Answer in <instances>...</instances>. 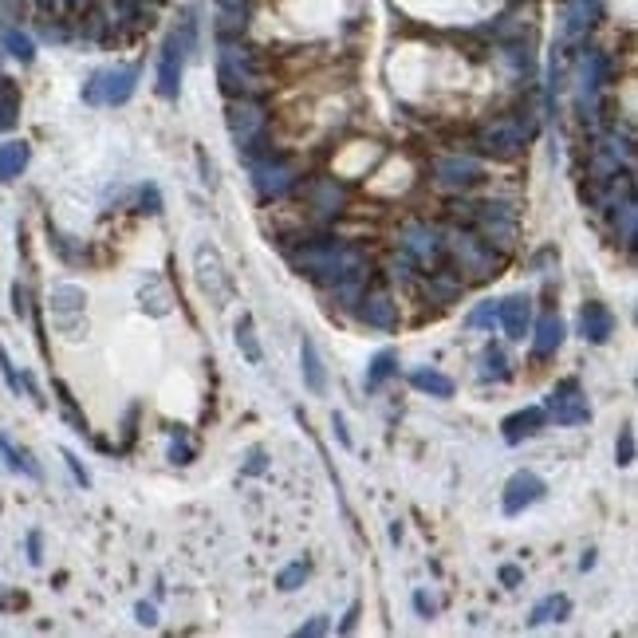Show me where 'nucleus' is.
<instances>
[{
    "label": "nucleus",
    "instance_id": "obj_20",
    "mask_svg": "<svg viewBox=\"0 0 638 638\" xmlns=\"http://www.w3.org/2000/svg\"><path fill=\"white\" fill-rule=\"evenodd\" d=\"M363 319H367L371 327H383V331H390V327L398 323V304H394L386 292H371V296L363 300Z\"/></svg>",
    "mask_w": 638,
    "mask_h": 638
},
{
    "label": "nucleus",
    "instance_id": "obj_39",
    "mask_svg": "<svg viewBox=\"0 0 638 638\" xmlns=\"http://www.w3.org/2000/svg\"><path fill=\"white\" fill-rule=\"evenodd\" d=\"M414 611H418L422 619H430V615H434V599H430L426 591H414Z\"/></svg>",
    "mask_w": 638,
    "mask_h": 638
},
{
    "label": "nucleus",
    "instance_id": "obj_2",
    "mask_svg": "<svg viewBox=\"0 0 638 638\" xmlns=\"http://www.w3.org/2000/svg\"><path fill=\"white\" fill-rule=\"evenodd\" d=\"M193 272H197V284H201V292L209 296L213 308H225L233 300V276H229L225 260H221V253L209 241H201L193 249Z\"/></svg>",
    "mask_w": 638,
    "mask_h": 638
},
{
    "label": "nucleus",
    "instance_id": "obj_5",
    "mask_svg": "<svg viewBox=\"0 0 638 638\" xmlns=\"http://www.w3.org/2000/svg\"><path fill=\"white\" fill-rule=\"evenodd\" d=\"M544 493H548V485H544V477H540V473H532V469H516L509 481H505L501 509H505V516H520L524 509H532L536 501H544Z\"/></svg>",
    "mask_w": 638,
    "mask_h": 638
},
{
    "label": "nucleus",
    "instance_id": "obj_10",
    "mask_svg": "<svg viewBox=\"0 0 638 638\" xmlns=\"http://www.w3.org/2000/svg\"><path fill=\"white\" fill-rule=\"evenodd\" d=\"M544 422H548L544 406H524V410H516V414H509V418L501 422V434H505L509 446H520L524 438H536V434L544 430Z\"/></svg>",
    "mask_w": 638,
    "mask_h": 638
},
{
    "label": "nucleus",
    "instance_id": "obj_22",
    "mask_svg": "<svg viewBox=\"0 0 638 638\" xmlns=\"http://www.w3.org/2000/svg\"><path fill=\"white\" fill-rule=\"evenodd\" d=\"M410 383L418 386L422 394H434V398H453V379L442 375V371H434V367H418V371H410Z\"/></svg>",
    "mask_w": 638,
    "mask_h": 638
},
{
    "label": "nucleus",
    "instance_id": "obj_13",
    "mask_svg": "<svg viewBox=\"0 0 638 638\" xmlns=\"http://www.w3.org/2000/svg\"><path fill=\"white\" fill-rule=\"evenodd\" d=\"M564 335H568V327H564V319L556 316V312L540 316L536 319V335H532V355H536V359L556 355V351L564 347Z\"/></svg>",
    "mask_w": 638,
    "mask_h": 638
},
{
    "label": "nucleus",
    "instance_id": "obj_17",
    "mask_svg": "<svg viewBox=\"0 0 638 638\" xmlns=\"http://www.w3.org/2000/svg\"><path fill=\"white\" fill-rule=\"evenodd\" d=\"M300 371H304V386H308L312 394H323V390H327L323 359H319L316 339H312V335H304V339H300Z\"/></svg>",
    "mask_w": 638,
    "mask_h": 638
},
{
    "label": "nucleus",
    "instance_id": "obj_21",
    "mask_svg": "<svg viewBox=\"0 0 638 638\" xmlns=\"http://www.w3.org/2000/svg\"><path fill=\"white\" fill-rule=\"evenodd\" d=\"M0 457H4V465H8L12 473H24V477H32V481H40V477H44V473H40V465L32 461V453H24V449L12 446L4 430H0Z\"/></svg>",
    "mask_w": 638,
    "mask_h": 638
},
{
    "label": "nucleus",
    "instance_id": "obj_27",
    "mask_svg": "<svg viewBox=\"0 0 638 638\" xmlns=\"http://www.w3.org/2000/svg\"><path fill=\"white\" fill-rule=\"evenodd\" d=\"M406 253H414V256H422V260H430V256L438 253V233L434 229H410L406 233Z\"/></svg>",
    "mask_w": 638,
    "mask_h": 638
},
{
    "label": "nucleus",
    "instance_id": "obj_4",
    "mask_svg": "<svg viewBox=\"0 0 638 638\" xmlns=\"http://www.w3.org/2000/svg\"><path fill=\"white\" fill-rule=\"evenodd\" d=\"M83 308H87V292L79 284H56L48 292V312L56 319V327L64 331L67 339H79L83 331Z\"/></svg>",
    "mask_w": 638,
    "mask_h": 638
},
{
    "label": "nucleus",
    "instance_id": "obj_30",
    "mask_svg": "<svg viewBox=\"0 0 638 638\" xmlns=\"http://www.w3.org/2000/svg\"><path fill=\"white\" fill-rule=\"evenodd\" d=\"M304 579H308V564H304V560H292L284 572L276 575V587H280V591H296Z\"/></svg>",
    "mask_w": 638,
    "mask_h": 638
},
{
    "label": "nucleus",
    "instance_id": "obj_11",
    "mask_svg": "<svg viewBox=\"0 0 638 638\" xmlns=\"http://www.w3.org/2000/svg\"><path fill=\"white\" fill-rule=\"evenodd\" d=\"M579 335L587 339V343H607L611 335H615V312L607 308V304H583V312H579Z\"/></svg>",
    "mask_w": 638,
    "mask_h": 638
},
{
    "label": "nucleus",
    "instance_id": "obj_19",
    "mask_svg": "<svg viewBox=\"0 0 638 638\" xmlns=\"http://www.w3.org/2000/svg\"><path fill=\"white\" fill-rule=\"evenodd\" d=\"M572 615V599L568 595H544L532 615H528V627H548V623H564Z\"/></svg>",
    "mask_w": 638,
    "mask_h": 638
},
{
    "label": "nucleus",
    "instance_id": "obj_8",
    "mask_svg": "<svg viewBox=\"0 0 638 638\" xmlns=\"http://www.w3.org/2000/svg\"><path fill=\"white\" fill-rule=\"evenodd\" d=\"M253 186L264 201H276V197H284V193L296 186V170H292L288 162L264 158V162H256L253 166Z\"/></svg>",
    "mask_w": 638,
    "mask_h": 638
},
{
    "label": "nucleus",
    "instance_id": "obj_34",
    "mask_svg": "<svg viewBox=\"0 0 638 638\" xmlns=\"http://www.w3.org/2000/svg\"><path fill=\"white\" fill-rule=\"evenodd\" d=\"M264 469H268V453H264V449H253V453H249V461H245V469H241V473H245V477H260V473H264Z\"/></svg>",
    "mask_w": 638,
    "mask_h": 638
},
{
    "label": "nucleus",
    "instance_id": "obj_33",
    "mask_svg": "<svg viewBox=\"0 0 638 638\" xmlns=\"http://www.w3.org/2000/svg\"><path fill=\"white\" fill-rule=\"evenodd\" d=\"M170 461H174V465H190V461H193V449H190V442H186V434H182V430H174V442H170Z\"/></svg>",
    "mask_w": 638,
    "mask_h": 638
},
{
    "label": "nucleus",
    "instance_id": "obj_23",
    "mask_svg": "<svg viewBox=\"0 0 638 638\" xmlns=\"http://www.w3.org/2000/svg\"><path fill=\"white\" fill-rule=\"evenodd\" d=\"M20 123V87L12 79H0V134Z\"/></svg>",
    "mask_w": 638,
    "mask_h": 638
},
{
    "label": "nucleus",
    "instance_id": "obj_1",
    "mask_svg": "<svg viewBox=\"0 0 638 638\" xmlns=\"http://www.w3.org/2000/svg\"><path fill=\"white\" fill-rule=\"evenodd\" d=\"M134 87H138V67L130 64L103 67V71H95L83 83V103H91V107H119V103H127L130 95H134Z\"/></svg>",
    "mask_w": 638,
    "mask_h": 638
},
{
    "label": "nucleus",
    "instance_id": "obj_35",
    "mask_svg": "<svg viewBox=\"0 0 638 638\" xmlns=\"http://www.w3.org/2000/svg\"><path fill=\"white\" fill-rule=\"evenodd\" d=\"M64 461H67V469H71V477H75V481H79V485L87 489V485H91V477H87V469H83V461H79V457H75L71 449H64Z\"/></svg>",
    "mask_w": 638,
    "mask_h": 638
},
{
    "label": "nucleus",
    "instance_id": "obj_16",
    "mask_svg": "<svg viewBox=\"0 0 638 638\" xmlns=\"http://www.w3.org/2000/svg\"><path fill=\"white\" fill-rule=\"evenodd\" d=\"M32 162V146L24 138H8L0 142V182H16Z\"/></svg>",
    "mask_w": 638,
    "mask_h": 638
},
{
    "label": "nucleus",
    "instance_id": "obj_32",
    "mask_svg": "<svg viewBox=\"0 0 638 638\" xmlns=\"http://www.w3.org/2000/svg\"><path fill=\"white\" fill-rule=\"evenodd\" d=\"M0 375H4V383H8V390H12L16 398H20V394H28V390H24V375L16 371V363L8 359V351H4V347H0Z\"/></svg>",
    "mask_w": 638,
    "mask_h": 638
},
{
    "label": "nucleus",
    "instance_id": "obj_40",
    "mask_svg": "<svg viewBox=\"0 0 638 638\" xmlns=\"http://www.w3.org/2000/svg\"><path fill=\"white\" fill-rule=\"evenodd\" d=\"M134 615H138V623H142V627H154V623H158L154 603H138V607H134Z\"/></svg>",
    "mask_w": 638,
    "mask_h": 638
},
{
    "label": "nucleus",
    "instance_id": "obj_24",
    "mask_svg": "<svg viewBox=\"0 0 638 638\" xmlns=\"http://www.w3.org/2000/svg\"><path fill=\"white\" fill-rule=\"evenodd\" d=\"M233 339H237L241 355H245L253 367L260 363V359H264V355H260V343H256V327H253V316H249V312L237 319V327H233Z\"/></svg>",
    "mask_w": 638,
    "mask_h": 638
},
{
    "label": "nucleus",
    "instance_id": "obj_38",
    "mask_svg": "<svg viewBox=\"0 0 638 638\" xmlns=\"http://www.w3.org/2000/svg\"><path fill=\"white\" fill-rule=\"evenodd\" d=\"M138 201H142V205H150L146 213H162V197H158L154 186H142V190H138Z\"/></svg>",
    "mask_w": 638,
    "mask_h": 638
},
{
    "label": "nucleus",
    "instance_id": "obj_44",
    "mask_svg": "<svg viewBox=\"0 0 638 638\" xmlns=\"http://www.w3.org/2000/svg\"><path fill=\"white\" fill-rule=\"evenodd\" d=\"M595 568V552H583V560H579V572H591Z\"/></svg>",
    "mask_w": 638,
    "mask_h": 638
},
{
    "label": "nucleus",
    "instance_id": "obj_25",
    "mask_svg": "<svg viewBox=\"0 0 638 638\" xmlns=\"http://www.w3.org/2000/svg\"><path fill=\"white\" fill-rule=\"evenodd\" d=\"M394 371H398V355H394V351L386 347V351H379V355L371 359V367H367V379H363V386H367V390H379V386H383L386 379L394 375Z\"/></svg>",
    "mask_w": 638,
    "mask_h": 638
},
{
    "label": "nucleus",
    "instance_id": "obj_45",
    "mask_svg": "<svg viewBox=\"0 0 638 638\" xmlns=\"http://www.w3.org/2000/svg\"><path fill=\"white\" fill-rule=\"evenodd\" d=\"M221 4H225V8H241L245 0H221Z\"/></svg>",
    "mask_w": 638,
    "mask_h": 638
},
{
    "label": "nucleus",
    "instance_id": "obj_37",
    "mask_svg": "<svg viewBox=\"0 0 638 638\" xmlns=\"http://www.w3.org/2000/svg\"><path fill=\"white\" fill-rule=\"evenodd\" d=\"M623 241H635V201H623Z\"/></svg>",
    "mask_w": 638,
    "mask_h": 638
},
{
    "label": "nucleus",
    "instance_id": "obj_12",
    "mask_svg": "<svg viewBox=\"0 0 638 638\" xmlns=\"http://www.w3.org/2000/svg\"><path fill=\"white\" fill-rule=\"evenodd\" d=\"M501 323H505V331H509V339H524L528 335V327H532V296L528 292H512L501 300Z\"/></svg>",
    "mask_w": 638,
    "mask_h": 638
},
{
    "label": "nucleus",
    "instance_id": "obj_18",
    "mask_svg": "<svg viewBox=\"0 0 638 638\" xmlns=\"http://www.w3.org/2000/svg\"><path fill=\"white\" fill-rule=\"evenodd\" d=\"M524 138H528V130L512 127V123H493V127L481 134L485 150H497V154H516V150L524 146Z\"/></svg>",
    "mask_w": 638,
    "mask_h": 638
},
{
    "label": "nucleus",
    "instance_id": "obj_31",
    "mask_svg": "<svg viewBox=\"0 0 638 638\" xmlns=\"http://www.w3.org/2000/svg\"><path fill=\"white\" fill-rule=\"evenodd\" d=\"M615 461L627 469V465H635V426H623L619 430V442H615Z\"/></svg>",
    "mask_w": 638,
    "mask_h": 638
},
{
    "label": "nucleus",
    "instance_id": "obj_26",
    "mask_svg": "<svg viewBox=\"0 0 638 638\" xmlns=\"http://www.w3.org/2000/svg\"><path fill=\"white\" fill-rule=\"evenodd\" d=\"M0 44H4V52H8L12 60H20V64H32V56H36V44H32L24 32H16V28H4Z\"/></svg>",
    "mask_w": 638,
    "mask_h": 638
},
{
    "label": "nucleus",
    "instance_id": "obj_14",
    "mask_svg": "<svg viewBox=\"0 0 638 638\" xmlns=\"http://www.w3.org/2000/svg\"><path fill=\"white\" fill-rule=\"evenodd\" d=\"M434 174H438V182H442V186H449V190H461V186H473V182L481 178V162L453 154V158H442V162L434 166Z\"/></svg>",
    "mask_w": 638,
    "mask_h": 638
},
{
    "label": "nucleus",
    "instance_id": "obj_9",
    "mask_svg": "<svg viewBox=\"0 0 638 638\" xmlns=\"http://www.w3.org/2000/svg\"><path fill=\"white\" fill-rule=\"evenodd\" d=\"M138 308L154 319L174 312V288H170V280L162 272H146L142 276V284H138Z\"/></svg>",
    "mask_w": 638,
    "mask_h": 638
},
{
    "label": "nucleus",
    "instance_id": "obj_41",
    "mask_svg": "<svg viewBox=\"0 0 638 638\" xmlns=\"http://www.w3.org/2000/svg\"><path fill=\"white\" fill-rule=\"evenodd\" d=\"M40 552H44V544H40V532H28V564H40V560H44Z\"/></svg>",
    "mask_w": 638,
    "mask_h": 638
},
{
    "label": "nucleus",
    "instance_id": "obj_36",
    "mask_svg": "<svg viewBox=\"0 0 638 638\" xmlns=\"http://www.w3.org/2000/svg\"><path fill=\"white\" fill-rule=\"evenodd\" d=\"M327 627H331V623H327V615H316L312 623H304V627L296 631V638H316V635H327Z\"/></svg>",
    "mask_w": 638,
    "mask_h": 638
},
{
    "label": "nucleus",
    "instance_id": "obj_3",
    "mask_svg": "<svg viewBox=\"0 0 638 638\" xmlns=\"http://www.w3.org/2000/svg\"><path fill=\"white\" fill-rule=\"evenodd\" d=\"M544 414H548L556 426H583V422L591 418V402H587L583 386L575 383V379H564V383H556V390L548 394Z\"/></svg>",
    "mask_w": 638,
    "mask_h": 638
},
{
    "label": "nucleus",
    "instance_id": "obj_7",
    "mask_svg": "<svg viewBox=\"0 0 638 638\" xmlns=\"http://www.w3.org/2000/svg\"><path fill=\"white\" fill-rule=\"evenodd\" d=\"M229 134H233L237 150H253V142L264 134V111L249 99L229 103Z\"/></svg>",
    "mask_w": 638,
    "mask_h": 638
},
{
    "label": "nucleus",
    "instance_id": "obj_15",
    "mask_svg": "<svg viewBox=\"0 0 638 638\" xmlns=\"http://www.w3.org/2000/svg\"><path fill=\"white\" fill-rule=\"evenodd\" d=\"M477 221H481V229H485L497 245H509L512 233H516V213H512L509 205H485V209L477 213Z\"/></svg>",
    "mask_w": 638,
    "mask_h": 638
},
{
    "label": "nucleus",
    "instance_id": "obj_6",
    "mask_svg": "<svg viewBox=\"0 0 638 638\" xmlns=\"http://www.w3.org/2000/svg\"><path fill=\"white\" fill-rule=\"evenodd\" d=\"M186 48H190V36H178V32H174V36L166 40V48H162V64H158V95H162V99H178Z\"/></svg>",
    "mask_w": 638,
    "mask_h": 638
},
{
    "label": "nucleus",
    "instance_id": "obj_42",
    "mask_svg": "<svg viewBox=\"0 0 638 638\" xmlns=\"http://www.w3.org/2000/svg\"><path fill=\"white\" fill-rule=\"evenodd\" d=\"M331 426H335V438L351 449V434H347V422H343V414H331Z\"/></svg>",
    "mask_w": 638,
    "mask_h": 638
},
{
    "label": "nucleus",
    "instance_id": "obj_43",
    "mask_svg": "<svg viewBox=\"0 0 638 638\" xmlns=\"http://www.w3.org/2000/svg\"><path fill=\"white\" fill-rule=\"evenodd\" d=\"M520 579H524V575H520V568H512V564H505V568H501V583H509V587H516Z\"/></svg>",
    "mask_w": 638,
    "mask_h": 638
},
{
    "label": "nucleus",
    "instance_id": "obj_29",
    "mask_svg": "<svg viewBox=\"0 0 638 638\" xmlns=\"http://www.w3.org/2000/svg\"><path fill=\"white\" fill-rule=\"evenodd\" d=\"M493 323H501V300H481L465 316V327H493Z\"/></svg>",
    "mask_w": 638,
    "mask_h": 638
},
{
    "label": "nucleus",
    "instance_id": "obj_28",
    "mask_svg": "<svg viewBox=\"0 0 638 638\" xmlns=\"http://www.w3.org/2000/svg\"><path fill=\"white\" fill-rule=\"evenodd\" d=\"M481 379H509V359H505V351L501 347H485V355H481V371H477Z\"/></svg>",
    "mask_w": 638,
    "mask_h": 638
}]
</instances>
